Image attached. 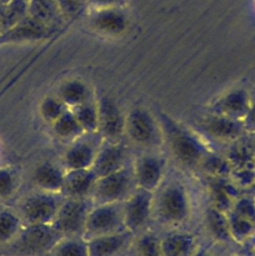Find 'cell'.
Wrapping results in <instances>:
<instances>
[{"mask_svg": "<svg viewBox=\"0 0 255 256\" xmlns=\"http://www.w3.org/2000/svg\"><path fill=\"white\" fill-rule=\"evenodd\" d=\"M60 233L47 224H32L16 237L9 251L17 255H33L41 253L53 246Z\"/></svg>", "mask_w": 255, "mask_h": 256, "instance_id": "obj_1", "label": "cell"}, {"mask_svg": "<svg viewBox=\"0 0 255 256\" xmlns=\"http://www.w3.org/2000/svg\"><path fill=\"white\" fill-rule=\"evenodd\" d=\"M121 222H123V210L121 211L116 203L100 204L88 213L83 233L89 240L117 233Z\"/></svg>", "mask_w": 255, "mask_h": 256, "instance_id": "obj_2", "label": "cell"}, {"mask_svg": "<svg viewBox=\"0 0 255 256\" xmlns=\"http://www.w3.org/2000/svg\"><path fill=\"white\" fill-rule=\"evenodd\" d=\"M130 176L123 168L96 179L91 190L95 201L100 204L116 203L129 191Z\"/></svg>", "mask_w": 255, "mask_h": 256, "instance_id": "obj_3", "label": "cell"}, {"mask_svg": "<svg viewBox=\"0 0 255 256\" xmlns=\"http://www.w3.org/2000/svg\"><path fill=\"white\" fill-rule=\"evenodd\" d=\"M88 208L80 198L73 197L63 203L55 216V229L61 234L73 235L84 231Z\"/></svg>", "mask_w": 255, "mask_h": 256, "instance_id": "obj_4", "label": "cell"}, {"mask_svg": "<svg viewBox=\"0 0 255 256\" xmlns=\"http://www.w3.org/2000/svg\"><path fill=\"white\" fill-rule=\"evenodd\" d=\"M159 214L167 222L179 223L188 214L189 203L186 192L178 185H172L161 193L158 203Z\"/></svg>", "mask_w": 255, "mask_h": 256, "instance_id": "obj_5", "label": "cell"}, {"mask_svg": "<svg viewBox=\"0 0 255 256\" xmlns=\"http://www.w3.org/2000/svg\"><path fill=\"white\" fill-rule=\"evenodd\" d=\"M51 28L27 15L16 25L0 35V45L38 41L48 37Z\"/></svg>", "mask_w": 255, "mask_h": 256, "instance_id": "obj_6", "label": "cell"}, {"mask_svg": "<svg viewBox=\"0 0 255 256\" xmlns=\"http://www.w3.org/2000/svg\"><path fill=\"white\" fill-rule=\"evenodd\" d=\"M152 205L151 191L140 189L135 192L123 208V223L130 231H136L147 221Z\"/></svg>", "mask_w": 255, "mask_h": 256, "instance_id": "obj_7", "label": "cell"}, {"mask_svg": "<svg viewBox=\"0 0 255 256\" xmlns=\"http://www.w3.org/2000/svg\"><path fill=\"white\" fill-rule=\"evenodd\" d=\"M58 210L57 203L52 196L36 194L29 197L23 204V215L31 224H47L55 218Z\"/></svg>", "mask_w": 255, "mask_h": 256, "instance_id": "obj_8", "label": "cell"}, {"mask_svg": "<svg viewBox=\"0 0 255 256\" xmlns=\"http://www.w3.org/2000/svg\"><path fill=\"white\" fill-rule=\"evenodd\" d=\"M97 111L98 128L102 131L103 135L109 140L119 139L125 124L116 104L108 98H103L99 103Z\"/></svg>", "mask_w": 255, "mask_h": 256, "instance_id": "obj_9", "label": "cell"}, {"mask_svg": "<svg viewBox=\"0 0 255 256\" xmlns=\"http://www.w3.org/2000/svg\"><path fill=\"white\" fill-rule=\"evenodd\" d=\"M126 128L130 138L138 144L147 145L154 141L156 127L151 116L143 110H134L128 116Z\"/></svg>", "mask_w": 255, "mask_h": 256, "instance_id": "obj_10", "label": "cell"}, {"mask_svg": "<svg viewBox=\"0 0 255 256\" xmlns=\"http://www.w3.org/2000/svg\"><path fill=\"white\" fill-rule=\"evenodd\" d=\"M124 157L125 154L122 147L112 143L96 154L91 169L97 178L111 174L123 168Z\"/></svg>", "mask_w": 255, "mask_h": 256, "instance_id": "obj_11", "label": "cell"}, {"mask_svg": "<svg viewBox=\"0 0 255 256\" xmlns=\"http://www.w3.org/2000/svg\"><path fill=\"white\" fill-rule=\"evenodd\" d=\"M163 173L162 162L153 156L140 158L135 168V179L140 188L151 191L158 186Z\"/></svg>", "mask_w": 255, "mask_h": 256, "instance_id": "obj_12", "label": "cell"}, {"mask_svg": "<svg viewBox=\"0 0 255 256\" xmlns=\"http://www.w3.org/2000/svg\"><path fill=\"white\" fill-rule=\"evenodd\" d=\"M127 236L120 233L98 236L87 244L88 256H118L127 246Z\"/></svg>", "mask_w": 255, "mask_h": 256, "instance_id": "obj_13", "label": "cell"}, {"mask_svg": "<svg viewBox=\"0 0 255 256\" xmlns=\"http://www.w3.org/2000/svg\"><path fill=\"white\" fill-rule=\"evenodd\" d=\"M97 177L92 169H74L64 175L62 189L71 197L80 198L90 192Z\"/></svg>", "mask_w": 255, "mask_h": 256, "instance_id": "obj_14", "label": "cell"}, {"mask_svg": "<svg viewBox=\"0 0 255 256\" xmlns=\"http://www.w3.org/2000/svg\"><path fill=\"white\" fill-rule=\"evenodd\" d=\"M171 149L178 160L184 164L196 163L203 153L200 144L195 139L182 132H177L172 136Z\"/></svg>", "mask_w": 255, "mask_h": 256, "instance_id": "obj_15", "label": "cell"}, {"mask_svg": "<svg viewBox=\"0 0 255 256\" xmlns=\"http://www.w3.org/2000/svg\"><path fill=\"white\" fill-rule=\"evenodd\" d=\"M96 154L92 143L79 141L68 149L65 155V162L70 170L87 169L92 166Z\"/></svg>", "mask_w": 255, "mask_h": 256, "instance_id": "obj_16", "label": "cell"}, {"mask_svg": "<svg viewBox=\"0 0 255 256\" xmlns=\"http://www.w3.org/2000/svg\"><path fill=\"white\" fill-rule=\"evenodd\" d=\"M28 15L49 27L62 16L55 0H28Z\"/></svg>", "mask_w": 255, "mask_h": 256, "instance_id": "obj_17", "label": "cell"}, {"mask_svg": "<svg viewBox=\"0 0 255 256\" xmlns=\"http://www.w3.org/2000/svg\"><path fill=\"white\" fill-rule=\"evenodd\" d=\"M92 26L104 33H118L124 29V17L110 9H102L96 12L90 20Z\"/></svg>", "mask_w": 255, "mask_h": 256, "instance_id": "obj_18", "label": "cell"}, {"mask_svg": "<svg viewBox=\"0 0 255 256\" xmlns=\"http://www.w3.org/2000/svg\"><path fill=\"white\" fill-rule=\"evenodd\" d=\"M59 99L69 106H79L88 99V89L80 80H68L59 89Z\"/></svg>", "mask_w": 255, "mask_h": 256, "instance_id": "obj_19", "label": "cell"}, {"mask_svg": "<svg viewBox=\"0 0 255 256\" xmlns=\"http://www.w3.org/2000/svg\"><path fill=\"white\" fill-rule=\"evenodd\" d=\"M28 15V0H10L1 6L2 33Z\"/></svg>", "mask_w": 255, "mask_h": 256, "instance_id": "obj_20", "label": "cell"}, {"mask_svg": "<svg viewBox=\"0 0 255 256\" xmlns=\"http://www.w3.org/2000/svg\"><path fill=\"white\" fill-rule=\"evenodd\" d=\"M35 182L45 190L57 191L62 189L64 175L52 164L46 163L40 165L35 171Z\"/></svg>", "mask_w": 255, "mask_h": 256, "instance_id": "obj_21", "label": "cell"}, {"mask_svg": "<svg viewBox=\"0 0 255 256\" xmlns=\"http://www.w3.org/2000/svg\"><path fill=\"white\" fill-rule=\"evenodd\" d=\"M162 256H187L193 247V239L187 234H174L163 239Z\"/></svg>", "mask_w": 255, "mask_h": 256, "instance_id": "obj_22", "label": "cell"}, {"mask_svg": "<svg viewBox=\"0 0 255 256\" xmlns=\"http://www.w3.org/2000/svg\"><path fill=\"white\" fill-rule=\"evenodd\" d=\"M203 128L208 134L219 139L231 138L240 132L239 126L226 117H212L204 122Z\"/></svg>", "mask_w": 255, "mask_h": 256, "instance_id": "obj_23", "label": "cell"}, {"mask_svg": "<svg viewBox=\"0 0 255 256\" xmlns=\"http://www.w3.org/2000/svg\"><path fill=\"white\" fill-rule=\"evenodd\" d=\"M54 131L61 138H72L81 133L83 130L79 124L76 116L72 112L64 111L54 121Z\"/></svg>", "mask_w": 255, "mask_h": 256, "instance_id": "obj_24", "label": "cell"}, {"mask_svg": "<svg viewBox=\"0 0 255 256\" xmlns=\"http://www.w3.org/2000/svg\"><path fill=\"white\" fill-rule=\"evenodd\" d=\"M74 108V115L83 130L93 132L98 129V111L95 106L85 102Z\"/></svg>", "mask_w": 255, "mask_h": 256, "instance_id": "obj_25", "label": "cell"}, {"mask_svg": "<svg viewBox=\"0 0 255 256\" xmlns=\"http://www.w3.org/2000/svg\"><path fill=\"white\" fill-rule=\"evenodd\" d=\"M222 110L231 116H240L247 111V99L242 92H234L227 95L222 103Z\"/></svg>", "mask_w": 255, "mask_h": 256, "instance_id": "obj_26", "label": "cell"}, {"mask_svg": "<svg viewBox=\"0 0 255 256\" xmlns=\"http://www.w3.org/2000/svg\"><path fill=\"white\" fill-rule=\"evenodd\" d=\"M208 226L213 235L219 239H227L229 236V225L226 218L217 210L211 209L207 214Z\"/></svg>", "mask_w": 255, "mask_h": 256, "instance_id": "obj_27", "label": "cell"}, {"mask_svg": "<svg viewBox=\"0 0 255 256\" xmlns=\"http://www.w3.org/2000/svg\"><path fill=\"white\" fill-rule=\"evenodd\" d=\"M18 228V219L11 213H0V243L12 239Z\"/></svg>", "mask_w": 255, "mask_h": 256, "instance_id": "obj_28", "label": "cell"}, {"mask_svg": "<svg viewBox=\"0 0 255 256\" xmlns=\"http://www.w3.org/2000/svg\"><path fill=\"white\" fill-rule=\"evenodd\" d=\"M63 102L54 97H47L40 106L42 116L48 121H55L63 112Z\"/></svg>", "mask_w": 255, "mask_h": 256, "instance_id": "obj_29", "label": "cell"}, {"mask_svg": "<svg viewBox=\"0 0 255 256\" xmlns=\"http://www.w3.org/2000/svg\"><path fill=\"white\" fill-rule=\"evenodd\" d=\"M137 252L139 256H162L159 240L151 235H146L139 239Z\"/></svg>", "mask_w": 255, "mask_h": 256, "instance_id": "obj_30", "label": "cell"}, {"mask_svg": "<svg viewBox=\"0 0 255 256\" xmlns=\"http://www.w3.org/2000/svg\"><path fill=\"white\" fill-rule=\"evenodd\" d=\"M62 16L73 18L81 13L88 0H55Z\"/></svg>", "mask_w": 255, "mask_h": 256, "instance_id": "obj_31", "label": "cell"}, {"mask_svg": "<svg viewBox=\"0 0 255 256\" xmlns=\"http://www.w3.org/2000/svg\"><path fill=\"white\" fill-rule=\"evenodd\" d=\"M57 256H88L87 245L79 241H67L57 249Z\"/></svg>", "mask_w": 255, "mask_h": 256, "instance_id": "obj_32", "label": "cell"}, {"mask_svg": "<svg viewBox=\"0 0 255 256\" xmlns=\"http://www.w3.org/2000/svg\"><path fill=\"white\" fill-rule=\"evenodd\" d=\"M14 189V178L5 169H0V197L9 196Z\"/></svg>", "mask_w": 255, "mask_h": 256, "instance_id": "obj_33", "label": "cell"}, {"mask_svg": "<svg viewBox=\"0 0 255 256\" xmlns=\"http://www.w3.org/2000/svg\"><path fill=\"white\" fill-rule=\"evenodd\" d=\"M89 1L98 6H107L111 3H113L115 0H89Z\"/></svg>", "mask_w": 255, "mask_h": 256, "instance_id": "obj_34", "label": "cell"}, {"mask_svg": "<svg viewBox=\"0 0 255 256\" xmlns=\"http://www.w3.org/2000/svg\"><path fill=\"white\" fill-rule=\"evenodd\" d=\"M250 123H253L255 125V109L250 114Z\"/></svg>", "mask_w": 255, "mask_h": 256, "instance_id": "obj_35", "label": "cell"}, {"mask_svg": "<svg viewBox=\"0 0 255 256\" xmlns=\"http://www.w3.org/2000/svg\"><path fill=\"white\" fill-rule=\"evenodd\" d=\"M2 34V22H1V6H0V35Z\"/></svg>", "mask_w": 255, "mask_h": 256, "instance_id": "obj_36", "label": "cell"}, {"mask_svg": "<svg viewBox=\"0 0 255 256\" xmlns=\"http://www.w3.org/2000/svg\"><path fill=\"white\" fill-rule=\"evenodd\" d=\"M10 0H0V6L2 5H5L6 3H8Z\"/></svg>", "mask_w": 255, "mask_h": 256, "instance_id": "obj_37", "label": "cell"}, {"mask_svg": "<svg viewBox=\"0 0 255 256\" xmlns=\"http://www.w3.org/2000/svg\"><path fill=\"white\" fill-rule=\"evenodd\" d=\"M199 256H210V255H207V254H201V255H199Z\"/></svg>", "mask_w": 255, "mask_h": 256, "instance_id": "obj_38", "label": "cell"}]
</instances>
